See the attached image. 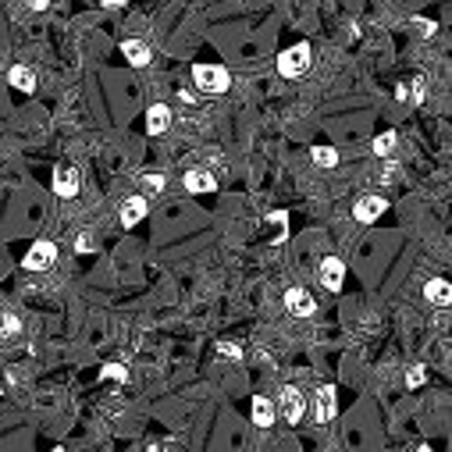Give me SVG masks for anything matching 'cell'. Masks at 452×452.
Segmentation results:
<instances>
[{"mask_svg":"<svg viewBox=\"0 0 452 452\" xmlns=\"http://www.w3.org/2000/svg\"><path fill=\"white\" fill-rule=\"evenodd\" d=\"M193 82H196V89L214 93V96L232 89V75H228V68H221V65H193Z\"/></svg>","mask_w":452,"mask_h":452,"instance_id":"cell-1","label":"cell"},{"mask_svg":"<svg viewBox=\"0 0 452 452\" xmlns=\"http://www.w3.org/2000/svg\"><path fill=\"white\" fill-rule=\"evenodd\" d=\"M310 61H314L310 43H296V47H289V50L278 54V72H281L285 78H299L306 68H310Z\"/></svg>","mask_w":452,"mask_h":452,"instance_id":"cell-2","label":"cell"},{"mask_svg":"<svg viewBox=\"0 0 452 452\" xmlns=\"http://www.w3.org/2000/svg\"><path fill=\"white\" fill-rule=\"evenodd\" d=\"M54 260H57V246L47 242V239H39V242H32V250L22 257V267L25 271H50Z\"/></svg>","mask_w":452,"mask_h":452,"instance_id":"cell-3","label":"cell"},{"mask_svg":"<svg viewBox=\"0 0 452 452\" xmlns=\"http://www.w3.org/2000/svg\"><path fill=\"white\" fill-rule=\"evenodd\" d=\"M278 406H281V417L289 420V424H299L303 413H306V399H303V392H299L296 385H285V388H281Z\"/></svg>","mask_w":452,"mask_h":452,"instance_id":"cell-4","label":"cell"},{"mask_svg":"<svg viewBox=\"0 0 452 452\" xmlns=\"http://www.w3.org/2000/svg\"><path fill=\"white\" fill-rule=\"evenodd\" d=\"M317 278L327 292H342V281H345V263L338 257H324L317 267Z\"/></svg>","mask_w":452,"mask_h":452,"instance_id":"cell-5","label":"cell"},{"mask_svg":"<svg viewBox=\"0 0 452 452\" xmlns=\"http://www.w3.org/2000/svg\"><path fill=\"white\" fill-rule=\"evenodd\" d=\"M385 211H388V200H385V196H374V193H371V196H360V200L353 203V217H356L360 224H374Z\"/></svg>","mask_w":452,"mask_h":452,"instance_id":"cell-6","label":"cell"},{"mask_svg":"<svg viewBox=\"0 0 452 452\" xmlns=\"http://www.w3.org/2000/svg\"><path fill=\"white\" fill-rule=\"evenodd\" d=\"M147 211H150V200H142V196L136 193V196H129V200H121L118 221L125 224V228H136L139 221H147Z\"/></svg>","mask_w":452,"mask_h":452,"instance_id":"cell-7","label":"cell"},{"mask_svg":"<svg viewBox=\"0 0 452 452\" xmlns=\"http://www.w3.org/2000/svg\"><path fill=\"white\" fill-rule=\"evenodd\" d=\"M54 193L61 200H75L78 196V171L72 164H57L54 168Z\"/></svg>","mask_w":452,"mask_h":452,"instance_id":"cell-8","label":"cell"},{"mask_svg":"<svg viewBox=\"0 0 452 452\" xmlns=\"http://www.w3.org/2000/svg\"><path fill=\"white\" fill-rule=\"evenodd\" d=\"M285 306H289L292 317H314L317 314V303H314V296L306 289H289L285 292Z\"/></svg>","mask_w":452,"mask_h":452,"instance_id":"cell-9","label":"cell"},{"mask_svg":"<svg viewBox=\"0 0 452 452\" xmlns=\"http://www.w3.org/2000/svg\"><path fill=\"white\" fill-rule=\"evenodd\" d=\"M121 54H125V61L136 65V68H147L153 61V47L147 43V39H125V43H121Z\"/></svg>","mask_w":452,"mask_h":452,"instance_id":"cell-10","label":"cell"},{"mask_svg":"<svg viewBox=\"0 0 452 452\" xmlns=\"http://www.w3.org/2000/svg\"><path fill=\"white\" fill-rule=\"evenodd\" d=\"M335 413V388L332 385H321L317 396H314V420L317 424H327Z\"/></svg>","mask_w":452,"mask_h":452,"instance_id":"cell-11","label":"cell"},{"mask_svg":"<svg viewBox=\"0 0 452 452\" xmlns=\"http://www.w3.org/2000/svg\"><path fill=\"white\" fill-rule=\"evenodd\" d=\"M424 299L431 306H438V310H449V303H452V289H449V281L445 278H431L424 285Z\"/></svg>","mask_w":452,"mask_h":452,"instance_id":"cell-12","label":"cell"},{"mask_svg":"<svg viewBox=\"0 0 452 452\" xmlns=\"http://www.w3.org/2000/svg\"><path fill=\"white\" fill-rule=\"evenodd\" d=\"M168 129H171V107H168V104L147 107V132H150V136H164Z\"/></svg>","mask_w":452,"mask_h":452,"instance_id":"cell-13","label":"cell"},{"mask_svg":"<svg viewBox=\"0 0 452 452\" xmlns=\"http://www.w3.org/2000/svg\"><path fill=\"white\" fill-rule=\"evenodd\" d=\"M186 189L189 193H217V178L207 168H193V171H186Z\"/></svg>","mask_w":452,"mask_h":452,"instance_id":"cell-14","label":"cell"},{"mask_svg":"<svg viewBox=\"0 0 452 452\" xmlns=\"http://www.w3.org/2000/svg\"><path fill=\"white\" fill-rule=\"evenodd\" d=\"M8 82H11L14 89H22V93H36V86H39L36 72L25 68V65H11V68H8Z\"/></svg>","mask_w":452,"mask_h":452,"instance_id":"cell-15","label":"cell"},{"mask_svg":"<svg viewBox=\"0 0 452 452\" xmlns=\"http://www.w3.org/2000/svg\"><path fill=\"white\" fill-rule=\"evenodd\" d=\"M253 424L257 427H271L275 424V402L267 396H257L253 399Z\"/></svg>","mask_w":452,"mask_h":452,"instance_id":"cell-16","label":"cell"},{"mask_svg":"<svg viewBox=\"0 0 452 452\" xmlns=\"http://www.w3.org/2000/svg\"><path fill=\"white\" fill-rule=\"evenodd\" d=\"M310 157H314L317 168H324V171H332L335 164H338V153H335L332 147H314V150H310Z\"/></svg>","mask_w":452,"mask_h":452,"instance_id":"cell-17","label":"cell"},{"mask_svg":"<svg viewBox=\"0 0 452 452\" xmlns=\"http://www.w3.org/2000/svg\"><path fill=\"white\" fill-rule=\"evenodd\" d=\"M139 189H142V193H139L142 200L157 196V193L164 189V175H142V178H139Z\"/></svg>","mask_w":452,"mask_h":452,"instance_id":"cell-18","label":"cell"},{"mask_svg":"<svg viewBox=\"0 0 452 452\" xmlns=\"http://www.w3.org/2000/svg\"><path fill=\"white\" fill-rule=\"evenodd\" d=\"M396 142H399L396 132H381V136L374 139V153H378V157H388V153L396 150Z\"/></svg>","mask_w":452,"mask_h":452,"instance_id":"cell-19","label":"cell"},{"mask_svg":"<svg viewBox=\"0 0 452 452\" xmlns=\"http://www.w3.org/2000/svg\"><path fill=\"white\" fill-rule=\"evenodd\" d=\"M93 250H96L93 232H78V235H75V253H93Z\"/></svg>","mask_w":452,"mask_h":452,"instance_id":"cell-20","label":"cell"},{"mask_svg":"<svg viewBox=\"0 0 452 452\" xmlns=\"http://www.w3.org/2000/svg\"><path fill=\"white\" fill-rule=\"evenodd\" d=\"M100 378H107V381H111V378L125 381V378H129V371H125V363H107L104 371H100Z\"/></svg>","mask_w":452,"mask_h":452,"instance_id":"cell-21","label":"cell"},{"mask_svg":"<svg viewBox=\"0 0 452 452\" xmlns=\"http://www.w3.org/2000/svg\"><path fill=\"white\" fill-rule=\"evenodd\" d=\"M217 353L221 356H232V360H242V345L239 342H217Z\"/></svg>","mask_w":452,"mask_h":452,"instance_id":"cell-22","label":"cell"},{"mask_svg":"<svg viewBox=\"0 0 452 452\" xmlns=\"http://www.w3.org/2000/svg\"><path fill=\"white\" fill-rule=\"evenodd\" d=\"M18 327H22V324H18V317H14V314H4V321H0V332H4L8 338H14Z\"/></svg>","mask_w":452,"mask_h":452,"instance_id":"cell-23","label":"cell"},{"mask_svg":"<svg viewBox=\"0 0 452 452\" xmlns=\"http://www.w3.org/2000/svg\"><path fill=\"white\" fill-rule=\"evenodd\" d=\"M413 29H417L424 39H431V36L438 32V25H435V22H427V18H413Z\"/></svg>","mask_w":452,"mask_h":452,"instance_id":"cell-24","label":"cell"},{"mask_svg":"<svg viewBox=\"0 0 452 452\" xmlns=\"http://www.w3.org/2000/svg\"><path fill=\"white\" fill-rule=\"evenodd\" d=\"M420 381H424V367H420V363H413V367L406 371V385H409V388H417Z\"/></svg>","mask_w":452,"mask_h":452,"instance_id":"cell-25","label":"cell"},{"mask_svg":"<svg viewBox=\"0 0 452 452\" xmlns=\"http://www.w3.org/2000/svg\"><path fill=\"white\" fill-rule=\"evenodd\" d=\"M435 324H438V332H445V327H449V310H438Z\"/></svg>","mask_w":452,"mask_h":452,"instance_id":"cell-26","label":"cell"},{"mask_svg":"<svg viewBox=\"0 0 452 452\" xmlns=\"http://www.w3.org/2000/svg\"><path fill=\"white\" fill-rule=\"evenodd\" d=\"M150 452H178V449H171V445H153Z\"/></svg>","mask_w":452,"mask_h":452,"instance_id":"cell-27","label":"cell"},{"mask_svg":"<svg viewBox=\"0 0 452 452\" xmlns=\"http://www.w3.org/2000/svg\"><path fill=\"white\" fill-rule=\"evenodd\" d=\"M413 452H435V449H427V445H420V449H413Z\"/></svg>","mask_w":452,"mask_h":452,"instance_id":"cell-28","label":"cell"},{"mask_svg":"<svg viewBox=\"0 0 452 452\" xmlns=\"http://www.w3.org/2000/svg\"><path fill=\"white\" fill-rule=\"evenodd\" d=\"M50 452H65V449H50Z\"/></svg>","mask_w":452,"mask_h":452,"instance_id":"cell-29","label":"cell"}]
</instances>
